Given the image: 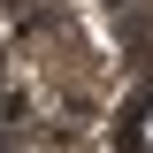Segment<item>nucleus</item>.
Segmentation results:
<instances>
[{
	"instance_id": "1",
	"label": "nucleus",
	"mask_w": 153,
	"mask_h": 153,
	"mask_svg": "<svg viewBox=\"0 0 153 153\" xmlns=\"http://www.w3.org/2000/svg\"><path fill=\"white\" fill-rule=\"evenodd\" d=\"M138 130H146V146H153V115H146V123H138Z\"/></svg>"
}]
</instances>
